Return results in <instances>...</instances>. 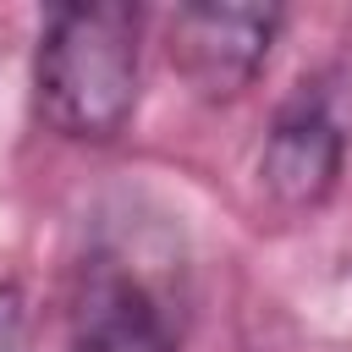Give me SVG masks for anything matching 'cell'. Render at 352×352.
Listing matches in <instances>:
<instances>
[{"label": "cell", "instance_id": "cell-3", "mask_svg": "<svg viewBox=\"0 0 352 352\" xmlns=\"http://www.w3.org/2000/svg\"><path fill=\"white\" fill-rule=\"evenodd\" d=\"M346 170V132L319 82H302L270 121L258 143V187L286 214H314L330 204Z\"/></svg>", "mask_w": 352, "mask_h": 352}, {"label": "cell", "instance_id": "cell-5", "mask_svg": "<svg viewBox=\"0 0 352 352\" xmlns=\"http://www.w3.org/2000/svg\"><path fill=\"white\" fill-rule=\"evenodd\" d=\"M22 341V292L0 286V352H16Z\"/></svg>", "mask_w": 352, "mask_h": 352}, {"label": "cell", "instance_id": "cell-4", "mask_svg": "<svg viewBox=\"0 0 352 352\" xmlns=\"http://www.w3.org/2000/svg\"><path fill=\"white\" fill-rule=\"evenodd\" d=\"M66 352H176V336L154 297L126 275H99L82 292Z\"/></svg>", "mask_w": 352, "mask_h": 352}, {"label": "cell", "instance_id": "cell-2", "mask_svg": "<svg viewBox=\"0 0 352 352\" xmlns=\"http://www.w3.org/2000/svg\"><path fill=\"white\" fill-rule=\"evenodd\" d=\"M280 28H286L280 6L192 0V6H176L165 50H170V66L182 72V82L204 104H231V99H242L258 82Z\"/></svg>", "mask_w": 352, "mask_h": 352}, {"label": "cell", "instance_id": "cell-1", "mask_svg": "<svg viewBox=\"0 0 352 352\" xmlns=\"http://www.w3.org/2000/svg\"><path fill=\"white\" fill-rule=\"evenodd\" d=\"M143 11L126 0H72L44 16L33 55V110L66 143H116L138 110Z\"/></svg>", "mask_w": 352, "mask_h": 352}]
</instances>
